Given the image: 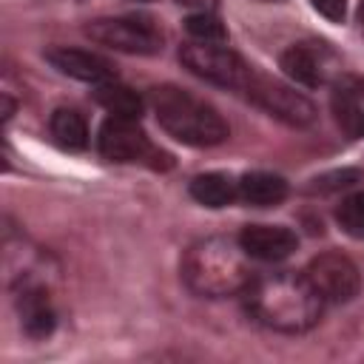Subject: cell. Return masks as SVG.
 Segmentation results:
<instances>
[{
  "label": "cell",
  "instance_id": "18",
  "mask_svg": "<svg viewBox=\"0 0 364 364\" xmlns=\"http://www.w3.org/2000/svg\"><path fill=\"white\" fill-rule=\"evenodd\" d=\"M185 28H188V34H191L193 40H199V43H219V40L228 37L222 20H219L216 14H210V11H196V14H191V17L185 20Z\"/></svg>",
  "mask_w": 364,
  "mask_h": 364
},
{
  "label": "cell",
  "instance_id": "8",
  "mask_svg": "<svg viewBox=\"0 0 364 364\" xmlns=\"http://www.w3.org/2000/svg\"><path fill=\"white\" fill-rule=\"evenodd\" d=\"M304 276L310 279L316 293L324 299V304H344V301L355 299V293L361 287V276H358V267L353 264V259H347L344 253H336V250L313 256L310 264L304 267Z\"/></svg>",
  "mask_w": 364,
  "mask_h": 364
},
{
  "label": "cell",
  "instance_id": "13",
  "mask_svg": "<svg viewBox=\"0 0 364 364\" xmlns=\"http://www.w3.org/2000/svg\"><path fill=\"white\" fill-rule=\"evenodd\" d=\"M361 91H364V85L358 80H341V82H336V91H333V114H336V122L353 139H361L364 136Z\"/></svg>",
  "mask_w": 364,
  "mask_h": 364
},
{
  "label": "cell",
  "instance_id": "20",
  "mask_svg": "<svg viewBox=\"0 0 364 364\" xmlns=\"http://www.w3.org/2000/svg\"><path fill=\"white\" fill-rule=\"evenodd\" d=\"M358 179V171H330V173H321L313 179V185H307L310 193H333V191H341V188H350L353 182Z\"/></svg>",
  "mask_w": 364,
  "mask_h": 364
},
{
  "label": "cell",
  "instance_id": "7",
  "mask_svg": "<svg viewBox=\"0 0 364 364\" xmlns=\"http://www.w3.org/2000/svg\"><path fill=\"white\" fill-rule=\"evenodd\" d=\"M245 97L250 102H256L259 108H264L270 117L287 122V125H310L316 119V105L296 88L284 85V82H276L259 71L250 74L247 85H245Z\"/></svg>",
  "mask_w": 364,
  "mask_h": 364
},
{
  "label": "cell",
  "instance_id": "15",
  "mask_svg": "<svg viewBox=\"0 0 364 364\" xmlns=\"http://www.w3.org/2000/svg\"><path fill=\"white\" fill-rule=\"evenodd\" d=\"M191 196L205 208H225L239 196V182H233L228 173H199L188 185Z\"/></svg>",
  "mask_w": 364,
  "mask_h": 364
},
{
  "label": "cell",
  "instance_id": "24",
  "mask_svg": "<svg viewBox=\"0 0 364 364\" xmlns=\"http://www.w3.org/2000/svg\"><path fill=\"white\" fill-rule=\"evenodd\" d=\"M142 3H145V0H142Z\"/></svg>",
  "mask_w": 364,
  "mask_h": 364
},
{
  "label": "cell",
  "instance_id": "2",
  "mask_svg": "<svg viewBox=\"0 0 364 364\" xmlns=\"http://www.w3.org/2000/svg\"><path fill=\"white\" fill-rule=\"evenodd\" d=\"M182 282L191 293L202 299H228L245 293L253 282L250 256L245 253L239 239L228 236H205L196 239L182 262H179Z\"/></svg>",
  "mask_w": 364,
  "mask_h": 364
},
{
  "label": "cell",
  "instance_id": "10",
  "mask_svg": "<svg viewBox=\"0 0 364 364\" xmlns=\"http://www.w3.org/2000/svg\"><path fill=\"white\" fill-rule=\"evenodd\" d=\"M239 242L245 253L259 262H282L299 247V236L284 225H247Z\"/></svg>",
  "mask_w": 364,
  "mask_h": 364
},
{
  "label": "cell",
  "instance_id": "16",
  "mask_svg": "<svg viewBox=\"0 0 364 364\" xmlns=\"http://www.w3.org/2000/svg\"><path fill=\"white\" fill-rule=\"evenodd\" d=\"M94 100H97V105H102L111 117L139 119V114H142V100H139V94L131 91L128 85L117 82V80H108V82L94 85Z\"/></svg>",
  "mask_w": 364,
  "mask_h": 364
},
{
  "label": "cell",
  "instance_id": "6",
  "mask_svg": "<svg viewBox=\"0 0 364 364\" xmlns=\"http://www.w3.org/2000/svg\"><path fill=\"white\" fill-rule=\"evenodd\" d=\"M179 60L185 63V68L191 74H196L213 85L236 88V91H245V85L253 74V68L228 46H213V43H199V40L191 46H182Z\"/></svg>",
  "mask_w": 364,
  "mask_h": 364
},
{
  "label": "cell",
  "instance_id": "21",
  "mask_svg": "<svg viewBox=\"0 0 364 364\" xmlns=\"http://www.w3.org/2000/svg\"><path fill=\"white\" fill-rule=\"evenodd\" d=\"M310 3L318 14H324L333 23H341L344 14H347V0H310Z\"/></svg>",
  "mask_w": 364,
  "mask_h": 364
},
{
  "label": "cell",
  "instance_id": "12",
  "mask_svg": "<svg viewBox=\"0 0 364 364\" xmlns=\"http://www.w3.org/2000/svg\"><path fill=\"white\" fill-rule=\"evenodd\" d=\"M279 65L293 82L307 85V88H316L327 80V65L321 60V48L316 51L307 43H296V46L284 48L279 57Z\"/></svg>",
  "mask_w": 364,
  "mask_h": 364
},
{
  "label": "cell",
  "instance_id": "5",
  "mask_svg": "<svg viewBox=\"0 0 364 364\" xmlns=\"http://www.w3.org/2000/svg\"><path fill=\"white\" fill-rule=\"evenodd\" d=\"M97 148L108 162H119V165H128V162H148L151 168L171 165V156L156 151L148 134L139 128V122L128 117H108L100 128Z\"/></svg>",
  "mask_w": 364,
  "mask_h": 364
},
{
  "label": "cell",
  "instance_id": "9",
  "mask_svg": "<svg viewBox=\"0 0 364 364\" xmlns=\"http://www.w3.org/2000/svg\"><path fill=\"white\" fill-rule=\"evenodd\" d=\"M46 60L65 77L71 80H80V82H91V85H100V82H108V80H117L114 74V65L94 54V51H85V48H68V46H54L46 51Z\"/></svg>",
  "mask_w": 364,
  "mask_h": 364
},
{
  "label": "cell",
  "instance_id": "22",
  "mask_svg": "<svg viewBox=\"0 0 364 364\" xmlns=\"http://www.w3.org/2000/svg\"><path fill=\"white\" fill-rule=\"evenodd\" d=\"M176 3H185V6H196L199 11H210V9H213V0H176Z\"/></svg>",
  "mask_w": 364,
  "mask_h": 364
},
{
  "label": "cell",
  "instance_id": "17",
  "mask_svg": "<svg viewBox=\"0 0 364 364\" xmlns=\"http://www.w3.org/2000/svg\"><path fill=\"white\" fill-rule=\"evenodd\" d=\"M48 128H51L54 142L68 151H82L88 145V125L82 114L74 108H57L48 119Z\"/></svg>",
  "mask_w": 364,
  "mask_h": 364
},
{
  "label": "cell",
  "instance_id": "14",
  "mask_svg": "<svg viewBox=\"0 0 364 364\" xmlns=\"http://www.w3.org/2000/svg\"><path fill=\"white\" fill-rule=\"evenodd\" d=\"M239 196L256 208H273L287 196V182L279 173L250 171L239 179Z\"/></svg>",
  "mask_w": 364,
  "mask_h": 364
},
{
  "label": "cell",
  "instance_id": "4",
  "mask_svg": "<svg viewBox=\"0 0 364 364\" xmlns=\"http://www.w3.org/2000/svg\"><path fill=\"white\" fill-rule=\"evenodd\" d=\"M85 34L100 43L108 46L114 51H125V54H159L162 51V28L159 23H154V17L145 14H119V17H97L85 26Z\"/></svg>",
  "mask_w": 364,
  "mask_h": 364
},
{
  "label": "cell",
  "instance_id": "19",
  "mask_svg": "<svg viewBox=\"0 0 364 364\" xmlns=\"http://www.w3.org/2000/svg\"><path fill=\"white\" fill-rule=\"evenodd\" d=\"M336 219L341 225V230L353 239H364V193H355V196H347L338 210H336Z\"/></svg>",
  "mask_w": 364,
  "mask_h": 364
},
{
  "label": "cell",
  "instance_id": "3",
  "mask_svg": "<svg viewBox=\"0 0 364 364\" xmlns=\"http://www.w3.org/2000/svg\"><path fill=\"white\" fill-rule=\"evenodd\" d=\"M151 102L156 122L165 128V134H171L182 145L213 148L230 136V128L222 119V114L210 102L193 97L185 88L159 85L151 91Z\"/></svg>",
  "mask_w": 364,
  "mask_h": 364
},
{
  "label": "cell",
  "instance_id": "11",
  "mask_svg": "<svg viewBox=\"0 0 364 364\" xmlns=\"http://www.w3.org/2000/svg\"><path fill=\"white\" fill-rule=\"evenodd\" d=\"M17 313H20L23 330L31 338H46L57 324V313L51 307L48 293L40 284H31V282H26L17 290Z\"/></svg>",
  "mask_w": 364,
  "mask_h": 364
},
{
  "label": "cell",
  "instance_id": "1",
  "mask_svg": "<svg viewBox=\"0 0 364 364\" xmlns=\"http://www.w3.org/2000/svg\"><path fill=\"white\" fill-rule=\"evenodd\" d=\"M245 310L267 330L304 333L318 324L324 299L316 293L304 273L276 270L253 276L245 290Z\"/></svg>",
  "mask_w": 364,
  "mask_h": 364
},
{
  "label": "cell",
  "instance_id": "23",
  "mask_svg": "<svg viewBox=\"0 0 364 364\" xmlns=\"http://www.w3.org/2000/svg\"><path fill=\"white\" fill-rule=\"evenodd\" d=\"M358 20H361V26H364V3H361V9H358Z\"/></svg>",
  "mask_w": 364,
  "mask_h": 364
}]
</instances>
